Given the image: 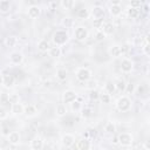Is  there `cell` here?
I'll list each match as a JSON object with an SVG mask.
<instances>
[{
	"label": "cell",
	"instance_id": "83f0119b",
	"mask_svg": "<svg viewBox=\"0 0 150 150\" xmlns=\"http://www.w3.org/2000/svg\"><path fill=\"white\" fill-rule=\"evenodd\" d=\"M67 70L64 69V68H59L57 70H56V77L60 80V81H64L66 79H67Z\"/></svg>",
	"mask_w": 150,
	"mask_h": 150
},
{
	"label": "cell",
	"instance_id": "7402d4cb",
	"mask_svg": "<svg viewBox=\"0 0 150 150\" xmlns=\"http://www.w3.org/2000/svg\"><path fill=\"white\" fill-rule=\"evenodd\" d=\"M16 43H18V38L14 36V35H9V36H7V38L5 39V45H6V47L12 48V47H14Z\"/></svg>",
	"mask_w": 150,
	"mask_h": 150
},
{
	"label": "cell",
	"instance_id": "d6a6232c",
	"mask_svg": "<svg viewBox=\"0 0 150 150\" xmlns=\"http://www.w3.org/2000/svg\"><path fill=\"white\" fill-rule=\"evenodd\" d=\"M60 5H61L64 9H70V8L74 6V1H71V0H62V1L60 2Z\"/></svg>",
	"mask_w": 150,
	"mask_h": 150
},
{
	"label": "cell",
	"instance_id": "9c48e42d",
	"mask_svg": "<svg viewBox=\"0 0 150 150\" xmlns=\"http://www.w3.org/2000/svg\"><path fill=\"white\" fill-rule=\"evenodd\" d=\"M108 53H109V55L112 56V57H118V56H121V54L123 53V49H122V47H121L120 45H112V46L109 47Z\"/></svg>",
	"mask_w": 150,
	"mask_h": 150
},
{
	"label": "cell",
	"instance_id": "4fadbf2b",
	"mask_svg": "<svg viewBox=\"0 0 150 150\" xmlns=\"http://www.w3.org/2000/svg\"><path fill=\"white\" fill-rule=\"evenodd\" d=\"M38 112V109L34 104H27L23 107V114L27 116V117H33L35 116Z\"/></svg>",
	"mask_w": 150,
	"mask_h": 150
},
{
	"label": "cell",
	"instance_id": "681fc988",
	"mask_svg": "<svg viewBox=\"0 0 150 150\" xmlns=\"http://www.w3.org/2000/svg\"><path fill=\"white\" fill-rule=\"evenodd\" d=\"M100 150H107V149H100Z\"/></svg>",
	"mask_w": 150,
	"mask_h": 150
},
{
	"label": "cell",
	"instance_id": "7dc6e473",
	"mask_svg": "<svg viewBox=\"0 0 150 150\" xmlns=\"http://www.w3.org/2000/svg\"><path fill=\"white\" fill-rule=\"evenodd\" d=\"M148 8H149V7H148V5H146V6H145V8H144V11H145V12H148V11H149Z\"/></svg>",
	"mask_w": 150,
	"mask_h": 150
},
{
	"label": "cell",
	"instance_id": "c3c4849f",
	"mask_svg": "<svg viewBox=\"0 0 150 150\" xmlns=\"http://www.w3.org/2000/svg\"><path fill=\"white\" fill-rule=\"evenodd\" d=\"M0 83H2V76H1V74H0Z\"/></svg>",
	"mask_w": 150,
	"mask_h": 150
},
{
	"label": "cell",
	"instance_id": "9a60e30c",
	"mask_svg": "<svg viewBox=\"0 0 150 150\" xmlns=\"http://www.w3.org/2000/svg\"><path fill=\"white\" fill-rule=\"evenodd\" d=\"M7 137H8V142L12 145H18L20 143V134L18 131H11V134Z\"/></svg>",
	"mask_w": 150,
	"mask_h": 150
},
{
	"label": "cell",
	"instance_id": "8d00e7d4",
	"mask_svg": "<svg viewBox=\"0 0 150 150\" xmlns=\"http://www.w3.org/2000/svg\"><path fill=\"white\" fill-rule=\"evenodd\" d=\"M62 25H63L66 28H68V27H70V26L73 25V20H71L70 18H64V19L62 20Z\"/></svg>",
	"mask_w": 150,
	"mask_h": 150
},
{
	"label": "cell",
	"instance_id": "30bf717a",
	"mask_svg": "<svg viewBox=\"0 0 150 150\" xmlns=\"http://www.w3.org/2000/svg\"><path fill=\"white\" fill-rule=\"evenodd\" d=\"M30 148L32 150H42L43 148V141L41 137L36 136L30 141Z\"/></svg>",
	"mask_w": 150,
	"mask_h": 150
},
{
	"label": "cell",
	"instance_id": "d6986e66",
	"mask_svg": "<svg viewBox=\"0 0 150 150\" xmlns=\"http://www.w3.org/2000/svg\"><path fill=\"white\" fill-rule=\"evenodd\" d=\"M110 14L112 16H118L121 13H122V6L118 4V2H114L111 6H110Z\"/></svg>",
	"mask_w": 150,
	"mask_h": 150
},
{
	"label": "cell",
	"instance_id": "f1b7e54d",
	"mask_svg": "<svg viewBox=\"0 0 150 150\" xmlns=\"http://www.w3.org/2000/svg\"><path fill=\"white\" fill-rule=\"evenodd\" d=\"M104 89H105V91H107V94H114V91L116 90L115 89V84H114V82H111V81H107L105 82V84H104Z\"/></svg>",
	"mask_w": 150,
	"mask_h": 150
},
{
	"label": "cell",
	"instance_id": "52a82bcc",
	"mask_svg": "<svg viewBox=\"0 0 150 150\" xmlns=\"http://www.w3.org/2000/svg\"><path fill=\"white\" fill-rule=\"evenodd\" d=\"M62 98H63V103H71V102L76 101L77 94H76L74 90H66V91L63 93Z\"/></svg>",
	"mask_w": 150,
	"mask_h": 150
},
{
	"label": "cell",
	"instance_id": "d590c367",
	"mask_svg": "<svg viewBox=\"0 0 150 150\" xmlns=\"http://www.w3.org/2000/svg\"><path fill=\"white\" fill-rule=\"evenodd\" d=\"M145 90H146L145 84H139V86L136 87V91H137L138 95H144L145 94Z\"/></svg>",
	"mask_w": 150,
	"mask_h": 150
},
{
	"label": "cell",
	"instance_id": "f6af8a7d",
	"mask_svg": "<svg viewBox=\"0 0 150 150\" xmlns=\"http://www.w3.org/2000/svg\"><path fill=\"white\" fill-rule=\"evenodd\" d=\"M96 87V82L95 81H89V83H88V88H90L91 90H93V88H95Z\"/></svg>",
	"mask_w": 150,
	"mask_h": 150
},
{
	"label": "cell",
	"instance_id": "277c9868",
	"mask_svg": "<svg viewBox=\"0 0 150 150\" xmlns=\"http://www.w3.org/2000/svg\"><path fill=\"white\" fill-rule=\"evenodd\" d=\"M117 139H118V144H121L122 146H130L134 142V137L129 132H121L117 136Z\"/></svg>",
	"mask_w": 150,
	"mask_h": 150
},
{
	"label": "cell",
	"instance_id": "cb8c5ba5",
	"mask_svg": "<svg viewBox=\"0 0 150 150\" xmlns=\"http://www.w3.org/2000/svg\"><path fill=\"white\" fill-rule=\"evenodd\" d=\"M55 112H56V116H59V117L66 116V114H67V108H66V105H64V104H57V105H56V109H55Z\"/></svg>",
	"mask_w": 150,
	"mask_h": 150
},
{
	"label": "cell",
	"instance_id": "4316f807",
	"mask_svg": "<svg viewBox=\"0 0 150 150\" xmlns=\"http://www.w3.org/2000/svg\"><path fill=\"white\" fill-rule=\"evenodd\" d=\"M127 13H128L129 18L136 19V18L139 15V9H138V8H134V7H129V8L127 9Z\"/></svg>",
	"mask_w": 150,
	"mask_h": 150
},
{
	"label": "cell",
	"instance_id": "5b68a950",
	"mask_svg": "<svg viewBox=\"0 0 150 150\" xmlns=\"http://www.w3.org/2000/svg\"><path fill=\"white\" fill-rule=\"evenodd\" d=\"M74 36L77 41H84L87 40L88 38V30L86 27L83 26H80V27H76L75 30H74Z\"/></svg>",
	"mask_w": 150,
	"mask_h": 150
},
{
	"label": "cell",
	"instance_id": "836d02e7",
	"mask_svg": "<svg viewBox=\"0 0 150 150\" xmlns=\"http://www.w3.org/2000/svg\"><path fill=\"white\" fill-rule=\"evenodd\" d=\"M98 98H101V101L103 102V103H110V95L109 94H107V93H103V94H100V97Z\"/></svg>",
	"mask_w": 150,
	"mask_h": 150
},
{
	"label": "cell",
	"instance_id": "7a4b0ae2",
	"mask_svg": "<svg viewBox=\"0 0 150 150\" xmlns=\"http://www.w3.org/2000/svg\"><path fill=\"white\" fill-rule=\"evenodd\" d=\"M76 79L80 82H88L91 77V71L86 67H80L76 70Z\"/></svg>",
	"mask_w": 150,
	"mask_h": 150
},
{
	"label": "cell",
	"instance_id": "ba28073f",
	"mask_svg": "<svg viewBox=\"0 0 150 150\" xmlns=\"http://www.w3.org/2000/svg\"><path fill=\"white\" fill-rule=\"evenodd\" d=\"M91 16L94 20H102V18L104 16V9L101 6H95L91 9Z\"/></svg>",
	"mask_w": 150,
	"mask_h": 150
},
{
	"label": "cell",
	"instance_id": "7bdbcfd3",
	"mask_svg": "<svg viewBox=\"0 0 150 150\" xmlns=\"http://www.w3.org/2000/svg\"><path fill=\"white\" fill-rule=\"evenodd\" d=\"M1 134L4 135V136H8L9 134H11V130H9V128H7V127H5L2 130H1Z\"/></svg>",
	"mask_w": 150,
	"mask_h": 150
},
{
	"label": "cell",
	"instance_id": "8fae6325",
	"mask_svg": "<svg viewBox=\"0 0 150 150\" xmlns=\"http://www.w3.org/2000/svg\"><path fill=\"white\" fill-rule=\"evenodd\" d=\"M15 83V79L13 75L11 74H5L2 76V84L6 87V88H12Z\"/></svg>",
	"mask_w": 150,
	"mask_h": 150
},
{
	"label": "cell",
	"instance_id": "5bb4252c",
	"mask_svg": "<svg viewBox=\"0 0 150 150\" xmlns=\"http://www.w3.org/2000/svg\"><path fill=\"white\" fill-rule=\"evenodd\" d=\"M9 59H11V62L13 64H19L22 62L23 60V55L20 53V52H13L11 55H9Z\"/></svg>",
	"mask_w": 150,
	"mask_h": 150
},
{
	"label": "cell",
	"instance_id": "f907efd6",
	"mask_svg": "<svg viewBox=\"0 0 150 150\" xmlns=\"http://www.w3.org/2000/svg\"><path fill=\"white\" fill-rule=\"evenodd\" d=\"M136 150H141V149H136Z\"/></svg>",
	"mask_w": 150,
	"mask_h": 150
},
{
	"label": "cell",
	"instance_id": "74e56055",
	"mask_svg": "<svg viewBox=\"0 0 150 150\" xmlns=\"http://www.w3.org/2000/svg\"><path fill=\"white\" fill-rule=\"evenodd\" d=\"M7 116H8L7 110L4 107H0V120H5V118H7Z\"/></svg>",
	"mask_w": 150,
	"mask_h": 150
},
{
	"label": "cell",
	"instance_id": "44dd1931",
	"mask_svg": "<svg viewBox=\"0 0 150 150\" xmlns=\"http://www.w3.org/2000/svg\"><path fill=\"white\" fill-rule=\"evenodd\" d=\"M49 42L47 41V40H40L39 42H38V49L41 52V53H45V52H48L49 50Z\"/></svg>",
	"mask_w": 150,
	"mask_h": 150
},
{
	"label": "cell",
	"instance_id": "ffe728a7",
	"mask_svg": "<svg viewBox=\"0 0 150 150\" xmlns=\"http://www.w3.org/2000/svg\"><path fill=\"white\" fill-rule=\"evenodd\" d=\"M77 149L79 150H89L90 149V141L89 138H82L77 142Z\"/></svg>",
	"mask_w": 150,
	"mask_h": 150
},
{
	"label": "cell",
	"instance_id": "bcb514c9",
	"mask_svg": "<svg viewBox=\"0 0 150 150\" xmlns=\"http://www.w3.org/2000/svg\"><path fill=\"white\" fill-rule=\"evenodd\" d=\"M112 143H115V144H116V143H118V139H117V136H116V137H114V141H112Z\"/></svg>",
	"mask_w": 150,
	"mask_h": 150
},
{
	"label": "cell",
	"instance_id": "1f68e13d",
	"mask_svg": "<svg viewBox=\"0 0 150 150\" xmlns=\"http://www.w3.org/2000/svg\"><path fill=\"white\" fill-rule=\"evenodd\" d=\"M81 115H82V117L88 118V117H90V116L93 115V109L89 108V107H86V108H83V109L81 110Z\"/></svg>",
	"mask_w": 150,
	"mask_h": 150
},
{
	"label": "cell",
	"instance_id": "e0dca14e",
	"mask_svg": "<svg viewBox=\"0 0 150 150\" xmlns=\"http://www.w3.org/2000/svg\"><path fill=\"white\" fill-rule=\"evenodd\" d=\"M11 111L14 115H21V114H23V105L20 102H14L11 105Z\"/></svg>",
	"mask_w": 150,
	"mask_h": 150
},
{
	"label": "cell",
	"instance_id": "484cf974",
	"mask_svg": "<svg viewBox=\"0 0 150 150\" xmlns=\"http://www.w3.org/2000/svg\"><path fill=\"white\" fill-rule=\"evenodd\" d=\"M11 9V2L8 0H1L0 1V12L6 13Z\"/></svg>",
	"mask_w": 150,
	"mask_h": 150
},
{
	"label": "cell",
	"instance_id": "ee69618b",
	"mask_svg": "<svg viewBox=\"0 0 150 150\" xmlns=\"http://www.w3.org/2000/svg\"><path fill=\"white\" fill-rule=\"evenodd\" d=\"M95 38H96V40H102V39H104V34L102 32H98Z\"/></svg>",
	"mask_w": 150,
	"mask_h": 150
},
{
	"label": "cell",
	"instance_id": "8992f818",
	"mask_svg": "<svg viewBox=\"0 0 150 150\" xmlns=\"http://www.w3.org/2000/svg\"><path fill=\"white\" fill-rule=\"evenodd\" d=\"M121 70L123 71V73H130L131 70H132V68H134V62L130 60V59H123L122 61H121Z\"/></svg>",
	"mask_w": 150,
	"mask_h": 150
},
{
	"label": "cell",
	"instance_id": "b9f144b4",
	"mask_svg": "<svg viewBox=\"0 0 150 150\" xmlns=\"http://www.w3.org/2000/svg\"><path fill=\"white\" fill-rule=\"evenodd\" d=\"M125 90H127V91H129V93H130V91L132 93V91L135 90V87H134V84H132V83H129V84H127V87H125Z\"/></svg>",
	"mask_w": 150,
	"mask_h": 150
},
{
	"label": "cell",
	"instance_id": "ac0fdd59",
	"mask_svg": "<svg viewBox=\"0 0 150 150\" xmlns=\"http://www.w3.org/2000/svg\"><path fill=\"white\" fill-rule=\"evenodd\" d=\"M27 14H28V16H29L30 19H35V18H38V16L40 15V8H39V6L33 5V6L28 7V12H27Z\"/></svg>",
	"mask_w": 150,
	"mask_h": 150
},
{
	"label": "cell",
	"instance_id": "4dcf8cb0",
	"mask_svg": "<svg viewBox=\"0 0 150 150\" xmlns=\"http://www.w3.org/2000/svg\"><path fill=\"white\" fill-rule=\"evenodd\" d=\"M88 15H89V12H88V9L84 8V7H82V8H80V9L77 11V16H79L80 19H87Z\"/></svg>",
	"mask_w": 150,
	"mask_h": 150
},
{
	"label": "cell",
	"instance_id": "ab89813d",
	"mask_svg": "<svg viewBox=\"0 0 150 150\" xmlns=\"http://www.w3.org/2000/svg\"><path fill=\"white\" fill-rule=\"evenodd\" d=\"M141 6H142V1H131L129 7H134V8H138L139 9Z\"/></svg>",
	"mask_w": 150,
	"mask_h": 150
},
{
	"label": "cell",
	"instance_id": "60d3db41",
	"mask_svg": "<svg viewBox=\"0 0 150 150\" xmlns=\"http://www.w3.org/2000/svg\"><path fill=\"white\" fill-rule=\"evenodd\" d=\"M143 53H144L146 56H149V54H150V47H149V43H148V42L143 46Z\"/></svg>",
	"mask_w": 150,
	"mask_h": 150
},
{
	"label": "cell",
	"instance_id": "f35d334b",
	"mask_svg": "<svg viewBox=\"0 0 150 150\" xmlns=\"http://www.w3.org/2000/svg\"><path fill=\"white\" fill-rule=\"evenodd\" d=\"M89 97L91 98V100H97L98 97H100V94H98V91L97 90H90V94H89Z\"/></svg>",
	"mask_w": 150,
	"mask_h": 150
},
{
	"label": "cell",
	"instance_id": "d4e9b609",
	"mask_svg": "<svg viewBox=\"0 0 150 150\" xmlns=\"http://www.w3.org/2000/svg\"><path fill=\"white\" fill-rule=\"evenodd\" d=\"M48 52H49V56H52V57H59V56L61 55V49H60V47H57V46L50 47Z\"/></svg>",
	"mask_w": 150,
	"mask_h": 150
},
{
	"label": "cell",
	"instance_id": "f546056e",
	"mask_svg": "<svg viewBox=\"0 0 150 150\" xmlns=\"http://www.w3.org/2000/svg\"><path fill=\"white\" fill-rule=\"evenodd\" d=\"M104 131L108 132V134H114L116 131V127L112 122H107L105 125H104Z\"/></svg>",
	"mask_w": 150,
	"mask_h": 150
},
{
	"label": "cell",
	"instance_id": "603a6c76",
	"mask_svg": "<svg viewBox=\"0 0 150 150\" xmlns=\"http://www.w3.org/2000/svg\"><path fill=\"white\" fill-rule=\"evenodd\" d=\"M115 89L117 90V91H125V87H127V83H125V81L124 80H122V79H120V80H117L115 83Z\"/></svg>",
	"mask_w": 150,
	"mask_h": 150
},
{
	"label": "cell",
	"instance_id": "2e32d148",
	"mask_svg": "<svg viewBox=\"0 0 150 150\" xmlns=\"http://www.w3.org/2000/svg\"><path fill=\"white\" fill-rule=\"evenodd\" d=\"M114 32H115V27L111 22H105L102 25V33L104 34V36L111 35V34H114Z\"/></svg>",
	"mask_w": 150,
	"mask_h": 150
},
{
	"label": "cell",
	"instance_id": "3957f363",
	"mask_svg": "<svg viewBox=\"0 0 150 150\" xmlns=\"http://www.w3.org/2000/svg\"><path fill=\"white\" fill-rule=\"evenodd\" d=\"M116 108L120 111H127L130 109L131 107V100L128 96H121L118 97V100L116 101Z\"/></svg>",
	"mask_w": 150,
	"mask_h": 150
},
{
	"label": "cell",
	"instance_id": "7c38bea8",
	"mask_svg": "<svg viewBox=\"0 0 150 150\" xmlns=\"http://www.w3.org/2000/svg\"><path fill=\"white\" fill-rule=\"evenodd\" d=\"M61 141H62V144H63L64 146L69 148V146H71V145L75 143V137H74V135H71V134H64V135L62 136Z\"/></svg>",
	"mask_w": 150,
	"mask_h": 150
},
{
	"label": "cell",
	"instance_id": "e575fe53",
	"mask_svg": "<svg viewBox=\"0 0 150 150\" xmlns=\"http://www.w3.org/2000/svg\"><path fill=\"white\" fill-rule=\"evenodd\" d=\"M71 104V110L73 111H79L81 110V102L80 101H74L70 103Z\"/></svg>",
	"mask_w": 150,
	"mask_h": 150
},
{
	"label": "cell",
	"instance_id": "6da1fadb",
	"mask_svg": "<svg viewBox=\"0 0 150 150\" xmlns=\"http://www.w3.org/2000/svg\"><path fill=\"white\" fill-rule=\"evenodd\" d=\"M68 39H69V35H68V33H67L66 30H63V29L56 30V32L54 33V35H53V42H54L55 46H57V47L64 45V43L68 41Z\"/></svg>",
	"mask_w": 150,
	"mask_h": 150
}]
</instances>
